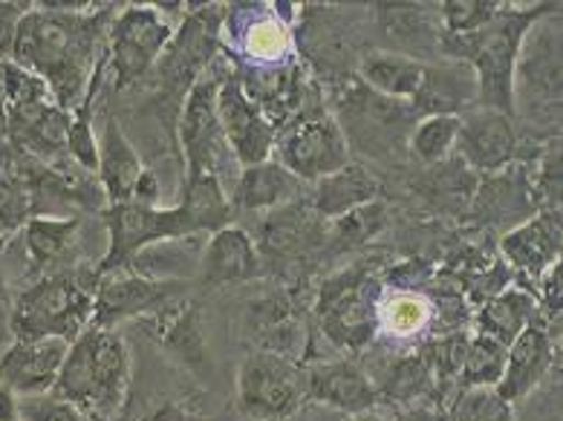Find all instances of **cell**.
Masks as SVG:
<instances>
[{
	"mask_svg": "<svg viewBox=\"0 0 563 421\" xmlns=\"http://www.w3.org/2000/svg\"><path fill=\"white\" fill-rule=\"evenodd\" d=\"M318 323L335 346L344 350H364L378 332V300L376 284L362 272L327 280L318 298Z\"/></svg>",
	"mask_w": 563,
	"mask_h": 421,
	"instance_id": "8",
	"label": "cell"
},
{
	"mask_svg": "<svg viewBox=\"0 0 563 421\" xmlns=\"http://www.w3.org/2000/svg\"><path fill=\"white\" fill-rule=\"evenodd\" d=\"M70 341L64 337H38V341H15L0 355V387L24 396H44L55 387L62 373Z\"/></svg>",
	"mask_w": 563,
	"mask_h": 421,
	"instance_id": "15",
	"label": "cell"
},
{
	"mask_svg": "<svg viewBox=\"0 0 563 421\" xmlns=\"http://www.w3.org/2000/svg\"><path fill=\"white\" fill-rule=\"evenodd\" d=\"M87 3H41L15 23L12 64L38 76L58 108L85 104L87 81L99 62L110 15L85 12Z\"/></svg>",
	"mask_w": 563,
	"mask_h": 421,
	"instance_id": "1",
	"label": "cell"
},
{
	"mask_svg": "<svg viewBox=\"0 0 563 421\" xmlns=\"http://www.w3.org/2000/svg\"><path fill=\"white\" fill-rule=\"evenodd\" d=\"M428 416H431V410L417 405V407H408V410H399V413H396V421H428Z\"/></svg>",
	"mask_w": 563,
	"mask_h": 421,
	"instance_id": "46",
	"label": "cell"
},
{
	"mask_svg": "<svg viewBox=\"0 0 563 421\" xmlns=\"http://www.w3.org/2000/svg\"><path fill=\"white\" fill-rule=\"evenodd\" d=\"M49 392L64 401L113 419L131 392V350L113 330L87 326L67 350Z\"/></svg>",
	"mask_w": 563,
	"mask_h": 421,
	"instance_id": "3",
	"label": "cell"
},
{
	"mask_svg": "<svg viewBox=\"0 0 563 421\" xmlns=\"http://www.w3.org/2000/svg\"><path fill=\"white\" fill-rule=\"evenodd\" d=\"M433 390H437V384H433L424 355H401V358L390 361L382 384L376 387L378 399H387L390 405H413V401L428 399Z\"/></svg>",
	"mask_w": 563,
	"mask_h": 421,
	"instance_id": "30",
	"label": "cell"
},
{
	"mask_svg": "<svg viewBox=\"0 0 563 421\" xmlns=\"http://www.w3.org/2000/svg\"><path fill=\"white\" fill-rule=\"evenodd\" d=\"M225 12L229 7L209 3L183 21L177 35L165 46L163 58L156 62L168 81H191L194 85V78L209 67V62L220 49V41H223Z\"/></svg>",
	"mask_w": 563,
	"mask_h": 421,
	"instance_id": "14",
	"label": "cell"
},
{
	"mask_svg": "<svg viewBox=\"0 0 563 421\" xmlns=\"http://www.w3.org/2000/svg\"><path fill=\"white\" fill-rule=\"evenodd\" d=\"M104 225H108V252L101 257L96 275H108V272L124 268L156 243L191 237L177 206L163 208L136 206V202L108 206L104 208Z\"/></svg>",
	"mask_w": 563,
	"mask_h": 421,
	"instance_id": "7",
	"label": "cell"
},
{
	"mask_svg": "<svg viewBox=\"0 0 563 421\" xmlns=\"http://www.w3.org/2000/svg\"><path fill=\"white\" fill-rule=\"evenodd\" d=\"M81 231L78 217H30L24 225V248L35 266H53L67 261Z\"/></svg>",
	"mask_w": 563,
	"mask_h": 421,
	"instance_id": "29",
	"label": "cell"
},
{
	"mask_svg": "<svg viewBox=\"0 0 563 421\" xmlns=\"http://www.w3.org/2000/svg\"><path fill=\"white\" fill-rule=\"evenodd\" d=\"M555 361V341L552 332L543 323H532L529 330H523L509 344L506 353V369H503L500 381L494 390L500 392L503 399L511 407L517 401L529 399L540 384L547 381L549 369Z\"/></svg>",
	"mask_w": 563,
	"mask_h": 421,
	"instance_id": "16",
	"label": "cell"
},
{
	"mask_svg": "<svg viewBox=\"0 0 563 421\" xmlns=\"http://www.w3.org/2000/svg\"><path fill=\"white\" fill-rule=\"evenodd\" d=\"M558 3L511 9L503 3L500 12L471 35H440V53L451 62L471 67L477 78V108L497 110L515 119V78L517 58L534 23L555 15Z\"/></svg>",
	"mask_w": 563,
	"mask_h": 421,
	"instance_id": "2",
	"label": "cell"
},
{
	"mask_svg": "<svg viewBox=\"0 0 563 421\" xmlns=\"http://www.w3.org/2000/svg\"><path fill=\"white\" fill-rule=\"evenodd\" d=\"M99 139V168H96V182L108 206H122L133 200V188L142 174V159L133 151L131 139L124 136L122 124L117 119H104L96 131Z\"/></svg>",
	"mask_w": 563,
	"mask_h": 421,
	"instance_id": "18",
	"label": "cell"
},
{
	"mask_svg": "<svg viewBox=\"0 0 563 421\" xmlns=\"http://www.w3.org/2000/svg\"><path fill=\"white\" fill-rule=\"evenodd\" d=\"M532 323H540V303L534 300L532 291L526 289H506L494 295L492 300L483 303L477 314L479 335L494 337L503 346H509Z\"/></svg>",
	"mask_w": 563,
	"mask_h": 421,
	"instance_id": "27",
	"label": "cell"
},
{
	"mask_svg": "<svg viewBox=\"0 0 563 421\" xmlns=\"http://www.w3.org/2000/svg\"><path fill=\"white\" fill-rule=\"evenodd\" d=\"M428 318H431V309L413 295H399L387 300L385 307H378V326L390 330V335H413L428 323Z\"/></svg>",
	"mask_w": 563,
	"mask_h": 421,
	"instance_id": "39",
	"label": "cell"
},
{
	"mask_svg": "<svg viewBox=\"0 0 563 421\" xmlns=\"http://www.w3.org/2000/svg\"><path fill=\"white\" fill-rule=\"evenodd\" d=\"M18 419L21 421H90L93 413L81 410V407L64 401L55 392L44 396H24L18 399Z\"/></svg>",
	"mask_w": 563,
	"mask_h": 421,
	"instance_id": "41",
	"label": "cell"
},
{
	"mask_svg": "<svg viewBox=\"0 0 563 421\" xmlns=\"http://www.w3.org/2000/svg\"><path fill=\"white\" fill-rule=\"evenodd\" d=\"M179 217L186 222L188 234H214V231L232 225V200L223 191V182L217 177L186 179L183 200L177 206Z\"/></svg>",
	"mask_w": 563,
	"mask_h": 421,
	"instance_id": "26",
	"label": "cell"
},
{
	"mask_svg": "<svg viewBox=\"0 0 563 421\" xmlns=\"http://www.w3.org/2000/svg\"><path fill=\"white\" fill-rule=\"evenodd\" d=\"M503 3L494 0H445L437 7L442 35H471V32L483 30Z\"/></svg>",
	"mask_w": 563,
	"mask_h": 421,
	"instance_id": "35",
	"label": "cell"
},
{
	"mask_svg": "<svg viewBox=\"0 0 563 421\" xmlns=\"http://www.w3.org/2000/svg\"><path fill=\"white\" fill-rule=\"evenodd\" d=\"M0 421H18V396L0 387Z\"/></svg>",
	"mask_w": 563,
	"mask_h": 421,
	"instance_id": "45",
	"label": "cell"
},
{
	"mask_svg": "<svg viewBox=\"0 0 563 421\" xmlns=\"http://www.w3.org/2000/svg\"><path fill=\"white\" fill-rule=\"evenodd\" d=\"M223 78H202L194 81L179 115V145L186 154V179L217 177L229 162L223 128L217 119V90Z\"/></svg>",
	"mask_w": 563,
	"mask_h": 421,
	"instance_id": "10",
	"label": "cell"
},
{
	"mask_svg": "<svg viewBox=\"0 0 563 421\" xmlns=\"http://www.w3.org/2000/svg\"><path fill=\"white\" fill-rule=\"evenodd\" d=\"M301 188V179H295L280 162L266 159L240 170L229 200L240 211H278L280 206L292 202Z\"/></svg>",
	"mask_w": 563,
	"mask_h": 421,
	"instance_id": "22",
	"label": "cell"
},
{
	"mask_svg": "<svg viewBox=\"0 0 563 421\" xmlns=\"http://www.w3.org/2000/svg\"><path fill=\"white\" fill-rule=\"evenodd\" d=\"M217 119H220V128H223L225 145H229L232 156L243 168L272 159L275 128L257 110L255 101L243 92L238 76H229L220 81V90H217Z\"/></svg>",
	"mask_w": 563,
	"mask_h": 421,
	"instance_id": "12",
	"label": "cell"
},
{
	"mask_svg": "<svg viewBox=\"0 0 563 421\" xmlns=\"http://www.w3.org/2000/svg\"><path fill=\"white\" fill-rule=\"evenodd\" d=\"M506 353H509V346H503L494 337L479 335V332L468 337L460 390H468V387H497L503 369H506Z\"/></svg>",
	"mask_w": 563,
	"mask_h": 421,
	"instance_id": "32",
	"label": "cell"
},
{
	"mask_svg": "<svg viewBox=\"0 0 563 421\" xmlns=\"http://www.w3.org/2000/svg\"><path fill=\"white\" fill-rule=\"evenodd\" d=\"M387 225V208L378 200L367 202V206L355 208L347 217L335 220V237L341 240V245L355 248V245L367 243L378 234V231Z\"/></svg>",
	"mask_w": 563,
	"mask_h": 421,
	"instance_id": "37",
	"label": "cell"
},
{
	"mask_svg": "<svg viewBox=\"0 0 563 421\" xmlns=\"http://www.w3.org/2000/svg\"><path fill=\"white\" fill-rule=\"evenodd\" d=\"M307 399V373L292 358L261 350L240 364L238 407L246 419L284 421Z\"/></svg>",
	"mask_w": 563,
	"mask_h": 421,
	"instance_id": "6",
	"label": "cell"
},
{
	"mask_svg": "<svg viewBox=\"0 0 563 421\" xmlns=\"http://www.w3.org/2000/svg\"><path fill=\"white\" fill-rule=\"evenodd\" d=\"M378 9V30L396 46L390 53L408 55L419 62V55L440 49V18L433 21L428 7L419 3H382Z\"/></svg>",
	"mask_w": 563,
	"mask_h": 421,
	"instance_id": "23",
	"label": "cell"
},
{
	"mask_svg": "<svg viewBox=\"0 0 563 421\" xmlns=\"http://www.w3.org/2000/svg\"><path fill=\"white\" fill-rule=\"evenodd\" d=\"M540 286H543V307H540V314H549V318L558 321V314H561V261L540 275Z\"/></svg>",
	"mask_w": 563,
	"mask_h": 421,
	"instance_id": "43",
	"label": "cell"
},
{
	"mask_svg": "<svg viewBox=\"0 0 563 421\" xmlns=\"http://www.w3.org/2000/svg\"><path fill=\"white\" fill-rule=\"evenodd\" d=\"M477 101V78L460 62L424 64L422 85L410 99L413 115H460Z\"/></svg>",
	"mask_w": 563,
	"mask_h": 421,
	"instance_id": "19",
	"label": "cell"
},
{
	"mask_svg": "<svg viewBox=\"0 0 563 421\" xmlns=\"http://www.w3.org/2000/svg\"><path fill=\"white\" fill-rule=\"evenodd\" d=\"M373 200H378V182L358 162H347L330 177L318 179L312 188V211L321 220H341Z\"/></svg>",
	"mask_w": 563,
	"mask_h": 421,
	"instance_id": "24",
	"label": "cell"
},
{
	"mask_svg": "<svg viewBox=\"0 0 563 421\" xmlns=\"http://www.w3.org/2000/svg\"><path fill=\"white\" fill-rule=\"evenodd\" d=\"M465 346H468V337L465 335H451L442 337L437 344L428 346L424 361L431 367L433 384H442V387H460V376H463V361H465Z\"/></svg>",
	"mask_w": 563,
	"mask_h": 421,
	"instance_id": "38",
	"label": "cell"
},
{
	"mask_svg": "<svg viewBox=\"0 0 563 421\" xmlns=\"http://www.w3.org/2000/svg\"><path fill=\"white\" fill-rule=\"evenodd\" d=\"M246 9V26L234 32L240 41L243 58H249L252 64H261L263 69L286 64V58L292 55V32H289V23L278 12H272V7H263L261 15H252V7Z\"/></svg>",
	"mask_w": 563,
	"mask_h": 421,
	"instance_id": "28",
	"label": "cell"
},
{
	"mask_svg": "<svg viewBox=\"0 0 563 421\" xmlns=\"http://www.w3.org/2000/svg\"><path fill=\"white\" fill-rule=\"evenodd\" d=\"M278 159L295 179L312 182L330 177L350 162V145L339 122L324 108H301L275 131Z\"/></svg>",
	"mask_w": 563,
	"mask_h": 421,
	"instance_id": "5",
	"label": "cell"
},
{
	"mask_svg": "<svg viewBox=\"0 0 563 421\" xmlns=\"http://www.w3.org/2000/svg\"><path fill=\"white\" fill-rule=\"evenodd\" d=\"M179 286L183 284L177 280H159V277L140 275L131 268H117V272L99 275L93 289L90 326L113 330L117 323L154 312V309L165 307L170 298H177Z\"/></svg>",
	"mask_w": 563,
	"mask_h": 421,
	"instance_id": "11",
	"label": "cell"
},
{
	"mask_svg": "<svg viewBox=\"0 0 563 421\" xmlns=\"http://www.w3.org/2000/svg\"><path fill=\"white\" fill-rule=\"evenodd\" d=\"M358 73H362V85L367 90L378 92L385 99L410 101L422 85L424 64L413 62L408 55L390 53V49H373V53L362 55Z\"/></svg>",
	"mask_w": 563,
	"mask_h": 421,
	"instance_id": "25",
	"label": "cell"
},
{
	"mask_svg": "<svg viewBox=\"0 0 563 421\" xmlns=\"http://www.w3.org/2000/svg\"><path fill=\"white\" fill-rule=\"evenodd\" d=\"M18 421H21V419H18Z\"/></svg>",
	"mask_w": 563,
	"mask_h": 421,
	"instance_id": "51",
	"label": "cell"
},
{
	"mask_svg": "<svg viewBox=\"0 0 563 421\" xmlns=\"http://www.w3.org/2000/svg\"><path fill=\"white\" fill-rule=\"evenodd\" d=\"M428 421H454V419H451V413H448L445 407H433L431 416H428Z\"/></svg>",
	"mask_w": 563,
	"mask_h": 421,
	"instance_id": "47",
	"label": "cell"
},
{
	"mask_svg": "<svg viewBox=\"0 0 563 421\" xmlns=\"http://www.w3.org/2000/svg\"><path fill=\"white\" fill-rule=\"evenodd\" d=\"M0 312H3V272H0Z\"/></svg>",
	"mask_w": 563,
	"mask_h": 421,
	"instance_id": "49",
	"label": "cell"
},
{
	"mask_svg": "<svg viewBox=\"0 0 563 421\" xmlns=\"http://www.w3.org/2000/svg\"><path fill=\"white\" fill-rule=\"evenodd\" d=\"M261 272L255 240L238 225L214 231L200 257V280L206 286H229L255 280Z\"/></svg>",
	"mask_w": 563,
	"mask_h": 421,
	"instance_id": "20",
	"label": "cell"
},
{
	"mask_svg": "<svg viewBox=\"0 0 563 421\" xmlns=\"http://www.w3.org/2000/svg\"><path fill=\"white\" fill-rule=\"evenodd\" d=\"M3 245H7V237H0V252H3Z\"/></svg>",
	"mask_w": 563,
	"mask_h": 421,
	"instance_id": "50",
	"label": "cell"
},
{
	"mask_svg": "<svg viewBox=\"0 0 563 421\" xmlns=\"http://www.w3.org/2000/svg\"><path fill=\"white\" fill-rule=\"evenodd\" d=\"M159 341L163 346H168L170 353L179 355V358L191 364V367H200L206 361V341H202V326L200 318L194 312V307L183 303L179 309H170L159 318Z\"/></svg>",
	"mask_w": 563,
	"mask_h": 421,
	"instance_id": "31",
	"label": "cell"
},
{
	"mask_svg": "<svg viewBox=\"0 0 563 421\" xmlns=\"http://www.w3.org/2000/svg\"><path fill=\"white\" fill-rule=\"evenodd\" d=\"M131 202H136V206H159V179H156L154 170L142 168Z\"/></svg>",
	"mask_w": 563,
	"mask_h": 421,
	"instance_id": "44",
	"label": "cell"
},
{
	"mask_svg": "<svg viewBox=\"0 0 563 421\" xmlns=\"http://www.w3.org/2000/svg\"><path fill=\"white\" fill-rule=\"evenodd\" d=\"M307 217L298 208H286L263 225V245L272 252H295L307 240Z\"/></svg>",
	"mask_w": 563,
	"mask_h": 421,
	"instance_id": "42",
	"label": "cell"
},
{
	"mask_svg": "<svg viewBox=\"0 0 563 421\" xmlns=\"http://www.w3.org/2000/svg\"><path fill=\"white\" fill-rule=\"evenodd\" d=\"M93 286L78 275L41 277L18 295L12 309V335L15 341H38V337H64L76 341L90 326L93 312Z\"/></svg>",
	"mask_w": 563,
	"mask_h": 421,
	"instance_id": "4",
	"label": "cell"
},
{
	"mask_svg": "<svg viewBox=\"0 0 563 421\" xmlns=\"http://www.w3.org/2000/svg\"><path fill=\"white\" fill-rule=\"evenodd\" d=\"M500 248L523 275L540 280L549 266L561 261V217L558 211L529 217L500 240Z\"/></svg>",
	"mask_w": 563,
	"mask_h": 421,
	"instance_id": "21",
	"label": "cell"
},
{
	"mask_svg": "<svg viewBox=\"0 0 563 421\" xmlns=\"http://www.w3.org/2000/svg\"><path fill=\"white\" fill-rule=\"evenodd\" d=\"M64 147L70 151L73 162H76L78 168L87 170V174H93L96 177V168H99V139H96L90 104H81V108L73 113Z\"/></svg>",
	"mask_w": 563,
	"mask_h": 421,
	"instance_id": "36",
	"label": "cell"
},
{
	"mask_svg": "<svg viewBox=\"0 0 563 421\" xmlns=\"http://www.w3.org/2000/svg\"><path fill=\"white\" fill-rule=\"evenodd\" d=\"M307 396L347 416L367 413V410H376L378 405L376 384L347 358L324 361V364L307 369Z\"/></svg>",
	"mask_w": 563,
	"mask_h": 421,
	"instance_id": "17",
	"label": "cell"
},
{
	"mask_svg": "<svg viewBox=\"0 0 563 421\" xmlns=\"http://www.w3.org/2000/svg\"><path fill=\"white\" fill-rule=\"evenodd\" d=\"M350 421H385V419H382V416H378L376 410H367V413L353 416V419H350Z\"/></svg>",
	"mask_w": 563,
	"mask_h": 421,
	"instance_id": "48",
	"label": "cell"
},
{
	"mask_svg": "<svg viewBox=\"0 0 563 421\" xmlns=\"http://www.w3.org/2000/svg\"><path fill=\"white\" fill-rule=\"evenodd\" d=\"M170 38L174 30L156 7L122 9L110 21L108 35V67L117 78V87H128L147 76L163 58Z\"/></svg>",
	"mask_w": 563,
	"mask_h": 421,
	"instance_id": "9",
	"label": "cell"
},
{
	"mask_svg": "<svg viewBox=\"0 0 563 421\" xmlns=\"http://www.w3.org/2000/svg\"><path fill=\"white\" fill-rule=\"evenodd\" d=\"M448 413L454 421H515V407L503 399L494 387L460 390Z\"/></svg>",
	"mask_w": 563,
	"mask_h": 421,
	"instance_id": "34",
	"label": "cell"
},
{
	"mask_svg": "<svg viewBox=\"0 0 563 421\" xmlns=\"http://www.w3.org/2000/svg\"><path fill=\"white\" fill-rule=\"evenodd\" d=\"M454 151L463 156L468 168L479 174H500L517 159L520 151L515 119L488 108L465 110V115H460V136Z\"/></svg>",
	"mask_w": 563,
	"mask_h": 421,
	"instance_id": "13",
	"label": "cell"
},
{
	"mask_svg": "<svg viewBox=\"0 0 563 421\" xmlns=\"http://www.w3.org/2000/svg\"><path fill=\"white\" fill-rule=\"evenodd\" d=\"M460 136V115H424L410 133V154L422 165H440L451 156Z\"/></svg>",
	"mask_w": 563,
	"mask_h": 421,
	"instance_id": "33",
	"label": "cell"
},
{
	"mask_svg": "<svg viewBox=\"0 0 563 421\" xmlns=\"http://www.w3.org/2000/svg\"><path fill=\"white\" fill-rule=\"evenodd\" d=\"M32 197L24 179L0 177V237L15 234L30 222Z\"/></svg>",
	"mask_w": 563,
	"mask_h": 421,
	"instance_id": "40",
	"label": "cell"
}]
</instances>
